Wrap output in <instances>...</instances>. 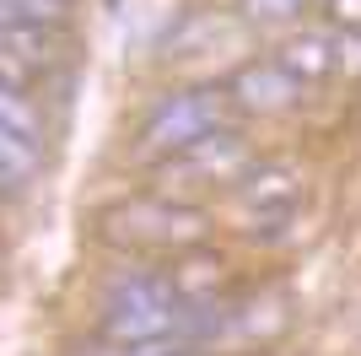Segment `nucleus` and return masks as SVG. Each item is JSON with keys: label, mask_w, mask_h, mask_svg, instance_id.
Returning <instances> with one entry per match:
<instances>
[{"label": "nucleus", "mask_w": 361, "mask_h": 356, "mask_svg": "<svg viewBox=\"0 0 361 356\" xmlns=\"http://www.w3.org/2000/svg\"><path fill=\"white\" fill-rule=\"evenodd\" d=\"M97 232L119 249H195L211 232V216L200 206H183L173 194H140L124 206L103 210Z\"/></svg>", "instance_id": "obj_1"}, {"label": "nucleus", "mask_w": 361, "mask_h": 356, "mask_svg": "<svg viewBox=\"0 0 361 356\" xmlns=\"http://www.w3.org/2000/svg\"><path fill=\"white\" fill-rule=\"evenodd\" d=\"M226 114H232V97L216 87H195V92H167L162 103L151 108L146 130H140V151L146 157H173V151L195 146L205 135L226 130Z\"/></svg>", "instance_id": "obj_2"}, {"label": "nucleus", "mask_w": 361, "mask_h": 356, "mask_svg": "<svg viewBox=\"0 0 361 356\" xmlns=\"http://www.w3.org/2000/svg\"><path fill=\"white\" fill-rule=\"evenodd\" d=\"M302 200V167L297 162H248V173L238 178V210L243 227L254 237H286L291 216Z\"/></svg>", "instance_id": "obj_3"}, {"label": "nucleus", "mask_w": 361, "mask_h": 356, "mask_svg": "<svg viewBox=\"0 0 361 356\" xmlns=\"http://www.w3.org/2000/svg\"><path fill=\"white\" fill-rule=\"evenodd\" d=\"M254 162V151L243 146V135L216 130L195 146L162 157V189H200V184H238Z\"/></svg>", "instance_id": "obj_4"}, {"label": "nucleus", "mask_w": 361, "mask_h": 356, "mask_svg": "<svg viewBox=\"0 0 361 356\" xmlns=\"http://www.w3.org/2000/svg\"><path fill=\"white\" fill-rule=\"evenodd\" d=\"M291 308L286 297H254L238 308H211L205 313V345H254V340H275L286 329Z\"/></svg>", "instance_id": "obj_5"}, {"label": "nucleus", "mask_w": 361, "mask_h": 356, "mask_svg": "<svg viewBox=\"0 0 361 356\" xmlns=\"http://www.w3.org/2000/svg\"><path fill=\"white\" fill-rule=\"evenodd\" d=\"M238 44H243L238 16L200 6V11H183L178 22L167 28L162 54H167V59H211V54H232Z\"/></svg>", "instance_id": "obj_6"}, {"label": "nucleus", "mask_w": 361, "mask_h": 356, "mask_svg": "<svg viewBox=\"0 0 361 356\" xmlns=\"http://www.w3.org/2000/svg\"><path fill=\"white\" fill-rule=\"evenodd\" d=\"M226 97L238 108H248V114H281V108H291L302 97V87L275 65V59H264V65H243V71L232 76Z\"/></svg>", "instance_id": "obj_7"}, {"label": "nucleus", "mask_w": 361, "mask_h": 356, "mask_svg": "<svg viewBox=\"0 0 361 356\" xmlns=\"http://www.w3.org/2000/svg\"><path fill=\"white\" fill-rule=\"evenodd\" d=\"M275 65L297 87H318V81H329L340 71V49H334L329 32H297V38H286V44L275 49Z\"/></svg>", "instance_id": "obj_8"}, {"label": "nucleus", "mask_w": 361, "mask_h": 356, "mask_svg": "<svg viewBox=\"0 0 361 356\" xmlns=\"http://www.w3.org/2000/svg\"><path fill=\"white\" fill-rule=\"evenodd\" d=\"M232 281V270H226L221 254H205V249H183L178 265H173V275H167V286L178 292V302H189V308H205V302H216V292Z\"/></svg>", "instance_id": "obj_9"}, {"label": "nucleus", "mask_w": 361, "mask_h": 356, "mask_svg": "<svg viewBox=\"0 0 361 356\" xmlns=\"http://www.w3.org/2000/svg\"><path fill=\"white\" fill-rule=\"evenodd\" d=\"M0 124L11 135H22L27 146L44 141V114H38V103H32L22 87H11V81H0Z\"/></svg>", "instance_id": "obj_10"}, {"label": "nucleus", "mask_w": 361, "mask_h": 356, "mask_svg": "<svg viewBox=\"0 0 361 356\" xmlns=\"http://www.w3.org/2000/svg\"><path fill=\"white\" fill-rule=\"evenodd\" d=\"M32 173H38V146H27L22 135L0 124V189H22Z\"/></svg>", "instance_id": "obj_11"}, {"label": "nucleus", "mask_w": 361, "mask_h": 356, "mask_svg": "<svg viewBox=\"0 0 361 356\" xmlns=\"http://www.w3.org/2000/svg\"><path fill=\"white\" fill-rule=\"evenodd\" d=\"M302 6L307 0H243V16L259 22V28H286V22L302 16Z\"/></svg>", "instance_id": "obj_12"}, {"label": "nucleus", "mask_w": 361, "mask_h": 356, "mask_svg": "<svg viewBox=\"0 0 361 356\" xmlns=\"http://www.w3.org/2000/svg\"><path fill=\"white\" fill-rule=\"evenodd\" d=\"M329 22L345 32H361V0H329Z\"/></svg>", "instance_id": "obj_13"}]
</instances>
